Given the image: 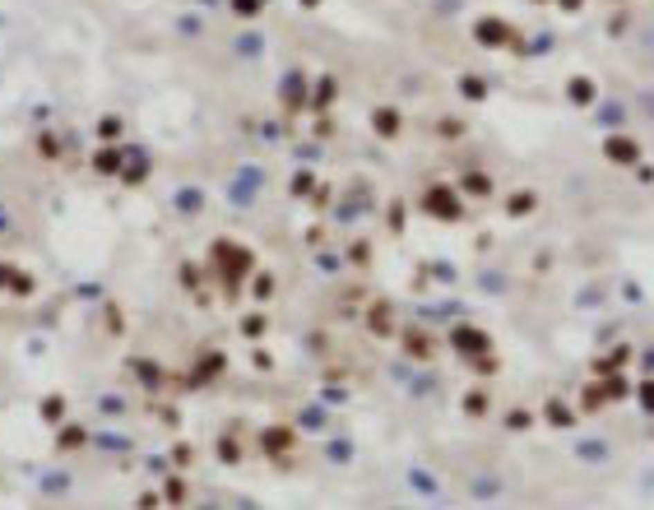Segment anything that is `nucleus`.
<instances>
[{"mask_svg": "<svg viewBox=\"0 0 654 510\" xmlns=\"http://www.w3.org/2000/svg\"><path fill=\"white\" fill-rule=\"evenodd\" d=\"M464 93L469 98H483V79H464Z\"/></svg>", "mask_w": 654, "mask_h": 510, "instance_id": "obj_15", "label": "nucleus"}, {"mask_svg": "<svg viewBox=\"0 0 654 510\" xmlns=\"http://www.w3.org/2000/svg\"><path fill=\"white\" fill-rule=\"evenodd\" d=\"M473 33H478V42H483V46H501V42H511V37H515L501 19H478V28H473Z\"/></svg>", "mask_w": 654, "mask_h": 510, "instance_id": "obj_3", "label": "nucleus"}, {"mask_svg": "<svg viewBox=\"0 0 654 510\" xmlns=\"http://www.w3.org/2000/svg\"><path fill=\"white\" fill-rule=\"evenodd\" d=\"M603 154L612 158V163H636V167H640V144H636V139H626V135L603 139Z\"/></svg>", "mask_w": 654, "mask_h": 510, "instance_id": "obj_1", "label": "nucleus"}, {"mask_svg": "<svg viewBox=\"0 0 654 510\" xmlns=\"http://www.w3.org/2000/svg\"><path fill=\"white\" fill-rule=\"evenodd\" d=\"M451 343L460 348V353H483V348H487V334L464 325V329H455V334H451Z\"/></svg>", "mask_w": 654, "mask_h": 510, "instance_id": "obj_4", "label": "nucleus"}, {"mask_svg": "<svg viewBox=\"0 0 654 510\" xmlns=\"http://www.w3.org/2000/svg\"><path fill=\"white\" fill-rule=\"evenodd\" d=\"M571 98H576V102H590V98H594V84H590V79H576V84H571Z\"/></svg>", "mask_w": 654, "mask_h": 510, "instance_id": "obj_7", "label": "nucleus"}, {"mask_svg": "<svg viewBox=\"0 0 654 510\" xmlns=\"http://www.w3.org/2000/svg\"><path fill=\"white\" fill-rule=\"evenodd\" d=\"M599 116H603V121H608V125H617V121H622V116H626V111H622V107H617V102H608V107H603V111H599Z\"/></svg>", "mask_w": 654, "mask_h": 510, "instance_id": "obj_10", "label": "nucleus"}, {"mask_svg": "<svg viewBox=\"0 0 654 510\" xmlns=\"http://www.w3.org/2000/svg\"><path fill=\"white\" fill-rule=\"evenodd\" d=\"M427 209H432V214H441V218H460V200H455L451 190H446V185H436V190H427Z\"/></svg>", "mask_w": 654, "mask_h": 510, "instance_id": "obj_2", "label": "nucleus"}, {"mask_svg": "<svg viewBox=\"0 0 654 510\" xmlns=\"http://www.w3.org/2000/svg\"><path fill=\"white\" fill-rule=\"evenodd\" d=\"M599 403H603V385L585 390V408H590V413H594V408H599Z\"/></svg>", "mask_w": 654, "mask_h": 510, "instance_id": "obj_11", "label": "nucleus"}, {"mask_svg": "<svg viewBox=\"0 0 654 510\" xmlns=\"http://www.w3.org/2000/svg\"><path fill=\"white\" fill-rule=\"evenodd\" d=\"M376 130H381V135H394V130H399V116H394V111H376Z\"/></svg>", "mask_w": 654, "mask_h": 510, "instance_id": "obj_5", "label": "nucleus"}, {"mask_svg": "<svg viewBox=\"0 0 654 510\" xmlns=\"http://www.w3.org/2000/svg\"><path fill=\"white\" fill-rule=\"evenodd\" d=\"M307 5H316V0H307Z\"/></svg>", "mask_w": 654, "mask_h": 510, "instance_id": "obj_18", "label": "nucleus"}, {"mask_svg": "<svg viewBox=\"0 0 654 510\" xmlns=\"http://www.w3.org/2000/svg\"><path fill=\"white\" fill-rule=\"evenodd\" d=\"M636 399H640V408H645V413H654V381H640Z\"/></svg>", "mask_w": 654, "mask_h": 510, "instance_id": "obj_6", "label": "nucleus"}, {"mask_svg": "<svg viewBox=\"0 0 654 510\" xmlns=\"http://www.w3.org/2000/svg\"><path fill=\"white\" fill-rule=\"evenodd\" d=\"M464 408H469V413H487V399H483V394H469Z\"/></svg>", "mask_w": 654, "mask_h": 510, "instance_id": "obj_13", "label": "nucleus"}, {"mask_svg": "<svg viewBox=\"0 0 654 510\" xmlns=\"http://www.w3.org/2000/svg\"><path fill=\"white\" fill-rule=\"evenodd\" d=\"M547 417H552L557 427H566V422H571V408H566V403H547Z\"/></svg>", "mask_w": 654, "mask_h": 510, "instance_id": "obj_8", "label": "nucleus"}, {"mask_svg": "<svg viewBox=\"0 0 654 510\" xmlns=\"http://www.w3.org/2000/svg\"><path fill=\"white\" fill-rule=\"evenodd\" d=\"M525 209H534V195H515V200H511V214H525Z\"/></svg>", "mask_w": 654, "mask_h": 510, "instance_id": "obj_14", "label": "nucleus"}, {"mask_svg": "<svg viewBox=\"0 0 654 510\" xmlns=\"http://www.w3.org/2000/svg\"><path fill=\"white\" fill-rule=\"evenodd\" d=\"M561 5H566V10H580V0H561Z\"/></svg>", "mask_w": 654, "mask_h": 510, "instance_id": "obj_17", "label": "nucleus"}, {"mask_svg": "<svg viewBox=\"0 0 654 510\" xmlns=\"http://www.w3.org/2000/svg\"><path fill=\"white\" fill-rule=\"evenodd\" d=\"M255 5H260V0H237V10H242V15H251Z\"/></svg>", "mask_w": 654, "mask_h": 510, "instance_id": "obj_16", "label": "nucleus"}, {"mask_svg": "<svg viewBox=\"0 0 654 510\" xmlns=\"http://www.w3.org/2000/svg\"><path fill=\"white\" fill-rule=\"evenodd\" d=\"M372 325L381 329V334H385V329H390V311H385V307H376V311H372Z\"/></svg>", "mask_w": 654, "mask_h": 510, "instance_id": "obj_12", "label": "nucleus"}, {"mask_svg": "<svg viewBox=\"0 0 654 510\" xmlns=\"http://www.w3.org/2000/svg\"><path fill=\"white\" fill-rule=\"evenodd\" d=\"M469 190H473V195H487V190H492V181H487V176H478V172H473V176H469Z\"/></svg>", "mask_w": 654, "mask_h": 510, "instance_id": "obj_9", "label": "nucleus"}]
</instances>
